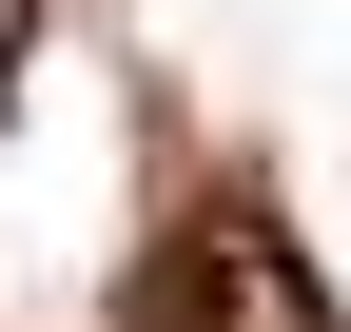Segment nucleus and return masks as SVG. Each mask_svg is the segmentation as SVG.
I'll use <instances>...</instances> for the list:
<instances>
[{"label":"nucleus","instance_id":"1","mask_svg":"<svg viewBox=\"0 0 351 332\" xmlns=\"http://www.w3.org/2000/svg\"><path fill=\"white\" fill-rule=\"evenodd\" d=\"M117 332H332V274L293 254V215H274V195H195V215L137 254Z\"/></svg>","mask_w":351,"mask_h":332},{"label":"nucleus","instance_id":"2","mask_svg":"<svg viewBox=\"0 0 351 332\" xmlns=\"http://www.w3.org/2000/svg\"><path fill=\"white\" fill-rule=\"evenodd\" d=\"M20 59H39V0H0V117H20Z\"/></svg>","mask_w":351,"mask_h":332}]
</instances>
